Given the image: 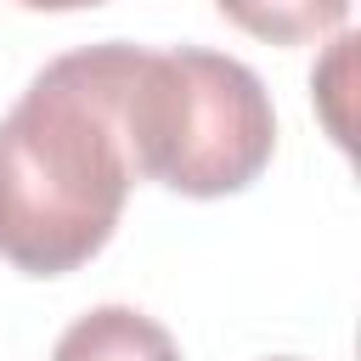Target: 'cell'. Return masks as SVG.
Masks as SVG:
<instances>
[{
    "label": "cell",
    "mask_w": 361,
    "mask_h": 361,
    "mask_svg": "<svg viewBox=\"0 0 361 361\" xmlns=\"http://www.w3.org/2000/svg\"><path fill=\"white\" fill-rule=\"evenodd\" d=\"M51 361H180L164 322L135 305H96L85 310L51 350Z\"/></svg>",
    "instance_id": "3"
},
{
    "label": "cell",
    "mask_w": 361,
    "mask_h": 361,
    "mask_svg": "<svg viewBox=\"0 0 361 361\" xmlns=\"http://www.w3.org/2000/svg\"><path fill=\"white\" fill-rule=\"evenodd\" d=\"M141 45L102 39L51 56L0 118V259L28 276L85 265L130 197L124 90Z\"/></svg>",
    "instance_id": "1"
},
{
    "label": "cell",
    "mask_w": 361,
    "mask_h": 361,
    "mask_svg": "<svg viewBox=\"0 0 361 361\" xmlns=\"http://www.w3.org/2000/svg\"><path fill=\"white\" fill-rule=\"evenodd\" d=\"M124 147L135 175L186 197H226L271 164L276 113L248 62L203 45H141L124 90Z\"/></svg>",
    "instance_id": "2"
},
{
    "label": "cell",
    "mask_w": 361,
    "mask_h": 361,
    "mask_svg": "<svg viewBox=\"0 0 361 361\" xmlns=\"http://www.w3.org/2000/svg\"><path fill=\"white\" fill-rule=\"evenodd\" d=\"M271 361H299V355H271Z\"/></svg>",
    "instance_id": "4"
}]
</instances>
